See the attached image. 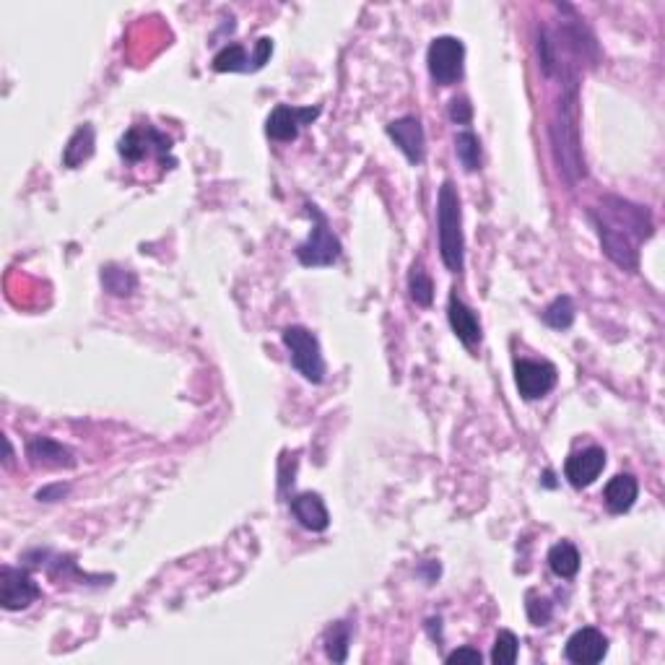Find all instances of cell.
<instances>
[{
	"mask_svg": "<svg viewBox=\"0 0 665 665\" xmlns=\"http://www.w3.org/2000/svg\"><path fill=\"white\" fill-rule=\"evenodd\" d=\"M601 247L624 271L640 268V245L653 234L650 211L624 198H603L601 208L590 214Z\"/></svg>",
	"mask_w": 665,
	"mask_h": 665,
	"instance_id": "1",
	"label": "cell"
},
{
	"mask_svg": "<svg viewBox=\"0 0 665 665\" xmlns=\"http://www.w3.org/2000/svg\"><path fill=\"white\" fill-rule=\"evenodd\" d=\"M551 146H554L559 172L567 177L569 185L585 177V156H582L580 138V97H577V81L572 78L567 91L559 99L554 123H551Z\"/></svg>",
	"mask_w": 665,
	"mask_h": 665,
	"instance_id": "2",
	"label": "cell"
},
{
	"mask_svg": "<svg viewBox=\"0 0 665 665\" xmlns=\"http://www.w3.org/2000/svg\"><path fill=\"white\" fill-rule=\"evenodd\" d=\"M437 239H440V255L447 271H463V208H460V195L452 180L442 182L440 195H437Z\"/></svg>",
	"mask_w": 665,
	"mask_h": 665,
	"instance_id": "3",
	"label": "cell"
},
{
	"mask_svg": "<svg viewBox=\"0 0 665 665\" xmlns=\"http://www.w3.org/2000/svg\"><path fill=\"white\" fill-rule=\"evenodd\" d=\"M307 214L312 219V232L297 247V260L304 268H328V265H333L341 258V239L333 234L328 216L315 203H307Z\"/></svg>",
	"mask_w": 665,
	"mask_h": 665,
	"instance_id": "4",
	"label": "cell"
},
{
	"mask_svg": "<svg viewBox=\"0 0 665 665\" xmlns=\"http://www.w3.org/2000/svg\"><path fill=\"white\" fill-rule=\"evenodd\" d=\"M284 346L289 349L291 364L304 380L312 385H320L325 380L323 349L312 330H307L304 325H291L284 330Z\"/></svg>",
	"mask_w": 665,
	"mask_h": 665,
	"instance_id": "5",
	"label": "cell"
},
{
	"mask_svg": "<svg viewBox=\"0 0 665 665\" xmlns=\"http://www.w3.org/2000/svg\"><path fill=\"white\" fill-rule=\"evenodd\" d=\"M463 63H465V45L458 37H437L432 39V45L427 50V65L429 76L434 78V84L452 86L458 84L463 76Z\"/></svg>",
	"mask_w": 665,
	"mask_h": 665,
	"instance_id": "6",
	"label": "cell"
},
{
	"mask_svg": "<svg viewBox=\"0 0 665 665\" xmlns=\"http://www.w3.org/2000/svg\"><path fill=\"white\" fill-rule=\"evenodd\" d=\"M120 156L128 159V162H141L146 156L156 154L159 162L175 167V159H172V141H169L164 133H159L151 125H133V128L120 138V146H117Z\"/></svg>",
	"mask_w": 665,
	"mask_h": 665,
	"instance_id": "7",
	"label": "cell"
},
{
	"mask_svg": "<svg viewBox=\"0 0 665 665\" xmlns=\"http://www.w3.org/2000/svg\"><path fill=\"white\" fill-rule=\"evenodd\" d=\"M273 55V39L271 37H260L255 42V50L252 55H247V50L242 45H226L224 50H219L214 55V71L216 73H252L260 71Z\"/></svg>",
	"mask_w": 665,
	"mask_h": 665,
	"instance_id": "8",
	"label": "cell"
},
{
	"mask_svg": "<svg viewBox=\"0 0 665 665\" xmlns=\"http://www.w3.org/2000/svg\"><path fill=\"white\" fill-rule=\"evenodd\" d=\"M556 367L551 362H538V359H517L515 362V385L517 393L525 401H538L546 398L556 388Z\"/></svg>",
	"mask_w": 665,
	"mask_h": 665,
	"instance_id": "9",
	"label": "cell"
},
{
	"mask_svg": "<svg viewBox=\"0 0 665 665\" xmlns=\"http://www.w3.org/2000/svg\"><path fill=\"white\" fill-rule=\"evenodd\" d=\"M39 585L26 569L3 567L0 569V606L6 611H21L39 601Z\"/></svg>",
	"mask_w": 665,
	"mask_h": 665,
	"instance_id": "10",
	"label": "cell"
},
{
	"mask_svg": "<svg viewBox=\"0 0 665 665\" xmlns=\"http://www.w3.org/2000/svg\"><path fill=\"white\" fill-rule=\"evenodd\" d=\"M320 115V107H291V104H278L276 110L268 115L265 133L273 141H294L299 136L302 125H310Z\"/></svg>",
	"mask_w": 665,
	"mask_h": 665,
	"instance_id": "11",
	"label": "cell"
},
{
	"mask_svg": "<svg viewBox=\"0 0 665 665\" xmlns=\"http://www.w3.org/2000/svg\"><path fill=\"white\" fill-rule=\"evenodd\" d=\"M388 136L393 138L395 146L406 154V159L414 164V167L424 162V156H427V136H424L419 117L406 115L393 120V123L388 125Z\"/></svg>",
	"mask_w": 665,
	"mask_h": 665,
	"instance_id": "12",
	"label": "cell"
},
{
	"mask_svg": "<svg viewBox=\"0 0 665 665\" xmlns=\"http://www.w3.org/2000/svg\"><path fill=\"white\" fill-rule=\"evenodd\" d=\"M564 655H567L569 663H577V665L601 663V660L608 655L606 634L598 632L595 627L577 629V632L567 640Z\"/></svg>",
	"mask_w": 665,
	"mask_h": 665,
	"instance_id": "13",
	"label": "cell"
},
{
	"mask_svg": "<svg viewBox=\"0 0 665 665\" xmlns=\"http://www.w3.org/2000/svg\"><path fill=\"white\" fill-rule=\"evenodd\" d=\"M606 468V450L603 447H588V450L569 455L564 463V478L575 489H588L595 484V478L601 476Z\"/></svg>",
	"mask_w": 665,
	"mask_h": 665,
	"instance_id": "14",
	"label": "cell"
},
{
	"mask_svg": "<svg viewBox=\"0 0 665 665\" xmlns=\"http://www.w3.org/2000/svg\"><path fill=\"white\" fill-rule=\"evenodd\" d=\"M26 458L37 468H52V471L76 465V455L71 447H65L63 442L52 440V437H32L26 442Z\"/></svg>",
	"mask_w": 665,
	"mask_h": 665,
	"instance_id": "15",
	"label": "cell"
},
{
	"mask_svg": "<svg viewBox=\"0 0 665 665\" xmlns=\"http://www.w3.org/2000/svg\"><path fill=\"white\" fill-rule=\"evenodd\" d=\"M447 317H450V325L455 330V336L460 338L463 346L473 349L481 343L484 338V330H481V320H478L476 312L458 297V294H450V302H447Z\"/></svg>",
	"mask_w": 665,
	"mask_h": 665,
	"instance_id": "16",
	"label": "cell"
},
{
	"mask_svg": "<svg viewBox=\"0 0 665 665\" xmlns=\"http://www.w3.org/2000/svg\"><path fill=\"white\" fill-rule=\"evenodd\" d=\"M291 512L299 520V525L312 530V533H323L330 525L328 507H325L323 497L315 494V491H304V494H297V497L291 499Z\"/></svg>",
	"mask_w": 665,
	"mask_h": 665,
	"instance_id": "17",
	"label": "cell"
},
{
	"mask_svg": "<svg viewBox=\"0 0 665 665\" xmlns=\"http://www.w3.org/2000/svg\"><path fill=\"white\" fill-rule=\"evenodd\" d=\"M640 497V484H637V478L632 473H619L606 484V491H603V499H606V507L614 515H624L634 507Z\"/></svg>",
	"mask_w": 665,
	"mask_h": 665,
	"instance_id": "18",
	"label": "cell"
},
{
	"mask_svg": "<svg viewBox=\"0 0 665 665\" xmlns=\"http://www.w3.org/2000/svg\"><path fill=\"white\" fill-rule=\"evenodd\" d=\"M94 143H97V133L89 123L78 125L76 133L68 138V146L63 149V164L68 169H78L84 162H89L94 156Z\"/></svg>",
	"mask_w": 665,
	"mask_h": 665,
	"instance_id": "19",
	"label": "cell"
},
{
	"mask_svg": "<svg viewBox=\"0 0 665 665\" xmlns=\"http://www.w3.org/2000/svg\"><path fill=\"white\" fill-rule=\"evenodd\" d=\"M549 567L551 572H554L556 577H562V580L575 577L577 572H580V551H577L575 543H554L549 551Z\"/></svg>",
	"mask_w": 665,
	"mask_h": 665,
	"instance_id": "20",
	"label": "cell"
},
{
	"mask_svg": "<svg viewBox=\"0 0 665 665\" xmlns=\"http://www.w3.org/2000/svg\"><path fill=\"white\" fill-rule=\"evenodd\" d=\"M102 286L115 297H130L138 286L136 273L123 265H104L102 268Z\"/></svg>",
	"mask_w": 665,
	"mask_h": 665,
	"instance_id": "21",
	"label": "cell"
},
{
	"mask_svg": "<svg viewBox=\"0 0 665 665\" xmlns=\"http://www.w3.org/2000/svg\"><path fill=\"white\" fill-rule=\"evenodd\" d=\"M349 642H351V624L349 621H336L333 627L325 632V653L333 663H346L349 658Z\"/></svg>",
	"mask_w": 665,
	"mask_h": 665,
	"instance_id": "22",
	"label": "cell"
},
{
	"mask_svg": "<svg viewBox=\"0 0 665 665\" xmlns=\"http://www.w3.org/2000/svg\"><path fill=\"white\" fill-rule=\"evenodd\" d=\"M408 291H411V299H414L419 307H429V304H432L434 281L421 260H416V263L411 265V271H408Z\"/></svg>",
	"mask_w": 665,
	"mask_h": 665,
	"instance_id": "23",
	"label": "cell"
},
{
	"mask_svg": "<svg viewBox=\"0 0 665 665\" xmlns=\"http://www.w3.org/2000/svg\"><path fill=\"white\" fill-rule=\"evenodd\" d=\"M455 154H458L465 172H478L481 169V141L471 130H463V133L455 136Z\"/></svg>",
	"mask_w": 665,
	"mask_h": 665,
	"instance_id": "24",
	"label": "cell"
},
{
	"mask_svg": "<svg viewBox=\"0 0 665 665\" xmlns=\"http://www.w3.org/2000/svg\"><path fill=\"white\" fill-rule=\"evenodd\" d=\"M543 320H546V325H551V328L567 330L569 325L575 323V304H572V299L556 297L554 302L543 310Z\"/></svg>",
	"mask_w": 665,
	"mask_h": 665,
	"instance_id": "25",
	"label": "cell"
},
{
	"mask_svg": "<svg viewBox=\"0 0 665 665\" xmlns=\"http://www.w3.org/2000/svg\"><path fill=\"white\" fill-rule=\"evenodd\" d=\"M517 653H520V642L512 632H499L497 642L491 647V663L494 665H512L517 660Z\"/></svg>",
	"mask_w": 665,
	"mask_h": 665,
	"instance_id": "26",
	"label": "cell"
},
{
	"mask_svg": "<svg viewBox=\"0 0 665 665\" xmlns=\"http://www.w3.org/2000/svg\"><path fill=\"white\" fill-rule=\"evenodd\" d=\"M525 611H528V619L533 627H546L551 616H554V606H551L549 598H541V595L533 593V590L525 595Z\"/></svg>",
	"mask_w": 665,
	"mask_h": 665,
	"instance_id": "27",
	"label": "cell"
},
{
	"mask_svg": "<svg viewBox=\"0 0 665 665\" xmlns=\"http://www.w3.org/2000/svg\"><path fill=\"white\" fill-rule=\"evenodd\" d=\"M471 117H473V107H471V102H468V99H465V97L452 99V102H450V120H452V123L468 125V123H471Z\"/></svg>",
	"mask_w": 665,
	"mask_h": 665,
	"instance_id": "28",
	"label": "cell"
},
{
	"mask_svg": "<svg viewBox=\"0 0 665 665\" xmlns=\"http://www.w3.org/2000/svg\"><path fill=\"white\" fill-rule=\"evenodd\" d=\"M484 655L478 653L476 647H460L455 653L447 655V663H481Z\"/></svg>",
	"mask_w": 665,
	"mask_h": 665,
	"instance_id": "29",
	"label": "cell"
},
{
	"mask_svg": "<svg viewBox=\"0 0 665 665\" xmlns=\"http://www.w3.org/2000/svg\"><path fill=\"white\" fill-rule=\"evenodd\" d=\"M65 494H68V486L50 484V486H42V489L37 491V499L39 502H58V499H63Z\"/></svg>",
	"mask_w": 665,
	"mask_h": 665,
	"instance_id": "30",
	"label": "cell"
}]
</instances>
